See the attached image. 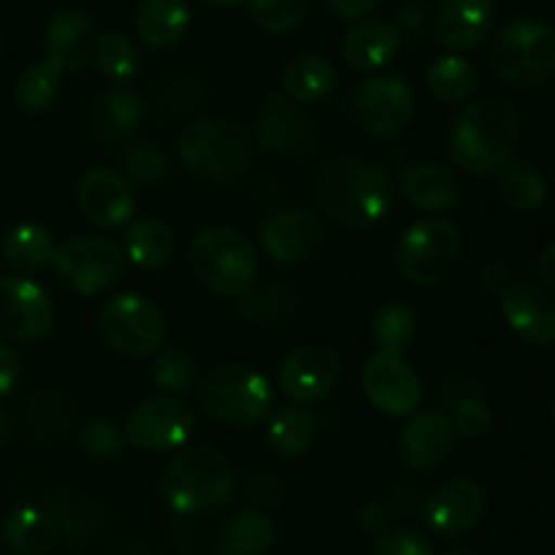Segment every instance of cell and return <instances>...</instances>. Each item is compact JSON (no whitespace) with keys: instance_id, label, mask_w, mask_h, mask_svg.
I'll return each mask as SVG.
<instances>
[{"instance_id":"cell-37","label":"cell","mask_w":555,"mask_h":555,"mask_svg":"<svg viewBox=\"0 0 555 555\" xmlns=\"http://www.w3.org/2000/svg\"><path fill=\"white\" fill-rule=\"evenodd\" d=\"M60 76L63 74L52 63H47V60L27 65L14 85V103L25 114L47 112L60 95V85H63Z\"/></svg>"},{"instance_id":"cell-24","label":"cell","mask_w":555,"mask_h":555,"mask_svg":"<svg viewBox=\"0 0 555 555\" xmlns=\"http://www.w3.org/2000/svg\"><path fill=\"white\" fill-rule=\"evenodd\" d=\"M401 27L390 20H363L341 41V57L356 70H379L401 52Z\"/></svg>"},{"instance_id":"cell-3","label":"cell","mask_w":555,"mask_h":555,"mask_svg":"<svg viewBox=\"0 0 555 555\" xmlns=\"http://www.w3.org/2000/svg\"><path fill=\"white\" fill-rule=\"evenodd\" d=\"M160 496L177 515H204L233 496V466L211 444H184L160 477Z\"/></svg>"},{"instance_id":"cell-20","label":"cell","mask_w":555,"mask_h":555,"mask_svg":"<svg viewBox=\"0 0 555 555\" xmlns=\"http://www.w3.org/2000/svg\"><path fill=\"white\" fill-rule=\"evenodd\" d=\"M260 244L274 263H307L323 247V225L304 209L276 211L260 228Z\"/></svg>"},{"instance_id":"cell-33","label":"cell","mask_w":555,"mask_h":555,"mask_svg":"<svg viewBox=\"0 0 555 555\" xmlns=\"http://www.w3.org/2000/svg\"><path fill=\"white\" fill-rule=\"evenodd\" d=\"M298 293L287 282H255L244 296H238L236 312L258 325H282L296 314Z\"/></svg>"},{"instance_id":"cell-25","label":"cell","mask_w":555,"mask_h":555,"mask_svg":"<svg viewBox=\"0 0 555 555\" xmlns=\"http://www.w3.org/2000/svg\"><path fill=\"white\" fill-rule=\"evenodd\" d=\"M146 117V103L133 87H112L92 101L90 128L98 141L119 144L141 128Z\"/></svg>"},{"instance_id":"cell-39","label":"cell","mask_w":555,"mask_h":555,"mask_svg":"<svg viewBox=\"0 0 555 555\" xmlns=\"http://www.w3.org/2000/svg\"><path fill=\"white\" fill-rule=\"evenodd\" d=\"M92 63L101 68L103 76H108L112 81H125L135 79L141 68V54L135 49V43L130 41L125 33L106 30L95 38V52H92Z\"/></svg>"},{"instance_id":"cell-55","label":"cell","mask_w":555,"mask_h":555,"mask_svg":"<svg viewBox=\"0 0 555 555\" xmlns=\"http://www.w3.org/2000/svg\"><path fill=\"white\" fill-rule=\"evenodd\" d=\"M0 47H3V33H0Z\"/></svg>"},{"instance_id":"cell-11","label":"cell","mask_w":555,"mask_h":555,"mask_svg":"<svg viewBox=\"0 0 555 555\" xmlns=\"http://www.w3.org/2000/svg\"><path fill=\"white\" fill-rule=\"evenodd\" d=\"M57 323V309L47 287L25 274H0V336L16 345L47 339Z\"/></svg>"},{"instance_id":"cell-45","label":"cell","mask_w":555,"mask_h":555,"mask_svg":"<svg viewBox=\"0 0 555 555\" xmlns=\"http://www.w3.org/2000/svg\"><path fill=\"white\" fill-rule=\"evenodd\" d=\"M372 555H437L431 542L412 529H390L377 540Z\"/></svg>"},{"instance_id":"cell-9","label":"cell","mask_w":555,"mask_h":555,"mask_svg":"<svg viewBox=\"0 0 555 555\" xmlns=\"http://www.w3.org/2000/svg\"><path fill=\"white\" fill-rule=\"evenodd\" d=\"M98 331L114 352L125 358L155 356L166 345V314L155 301L139 293H117L103 301Z\"/></svg>"},{"instance_id":"cell-51","label":"cell","mask_w":555,"mask_h":555,"mask_svg":"<svg viewBox=\"0 0 555 555\" xmlns=\"http://www.w3.org/2000/svg\"><path fill=\"white\" fill-rule=\"evenodd\" d=\"M11 439V421L5 417V412H0V448Z\"/></svg>"},{"instance_id":"cell-42","label":"cell","mask_w":555,"mask_h":555,"mask_svg":"<svg viewBox=\"0 0 555 555\" xmlns=\"http://www.w3.org/2000/svg\"><path fill=\"white\" fill-rule=\"evenodd\" d=\"M249 11L260 30L285 36L304 25L309 14V0H249Z\"/></svg>"},{"instance_id":"cell-6","label":"cell","mask_w":555,"mask_h":555,"mask_svg":"<svg viewBox=\"0 0 555 555\" xmlns=\"http://www.w3.org/2000/svg\"><path fill=\"white\" fill-rule=\"evenodd\" d=\"M182 166L193 177L228 182L242 177L253 160V139L247 128L225 117H204L190 122L177 141Z\"/></svg>"},{"instance_id":"cell-36","label":"cell","mask_w":555,"mask_h":555,"mask_svg":"<svg viewBox=\"0 0 555 555\" xmlns=\"http://www.w3.org/2000/svg\"><path fill=\"white\" fill-rule=\"evenodd\" d=\"M477 81H480L477 65L461 54H444L426 70L428 92L442 103L469 101L477 90Z\"/></svg>"},{"instance_id":"cell-19","label":"cell","mask_w":555,"mask_h":555,"mask_svg":"<svg viewBox=\"0 0 555 555\" xmlns=\"http://www.w3.org/2000/svg\"><path fill=\"white\" fill-rule=\"evenodd\" d=\"M255 133L260 144L276 155H307L318 144L312 119L280 92H271L263 101L255 119Z\"/></svg>"},{"instance_id":"cell-29","label":"cell","mask_w":555,"mask_h":555,"mask_svg":"<svg viewBox=\"0 0 555 555\" xmlns=\"http://www.w3.org/2000/svg\"><path fill=\"white\" fill-rule=\"evenodd\" d=\"M190 30V9L184 0H141L135 11V33L146 47L168 49Z\"/></svg>"},{"instance_id":"cell-28","label":"cell","mask_w":555,"mask_h":555,"mask_svg":"<svg viewBox=\"0 0 555 555\" xmlns=\"http://www.w3.org/2000/svg\"><path fill=\"white\" fill-rule=\"evenodd\" d=\"M3 258L16 274H36L52 266V255L57 249L52 233L41 222H16L5 231L3 244Z\"/></svg>"},{"instance_id":"cell-2","label":"cell","mask_w":555,"mask_h":555,"mask_svg":"<svg viewBox=\"0 0 555 555\" xmlns=\"http://www.w3.org/2000/svg\"><path fill=\"white\" fill-rule=\"evenodd\" d=\"M396 184L388 168L363 157H334L318 177V204L341 228H369L388 215Z\"/></svg>"},{"instance_id":"cell-18","label":"cell","mask_w":555,"mask_h":555,"mask_svg":"<svg viewBox=\"0 0 555 555\" xmlns=\"http://www.w3.org/2000/svg\"><path fill=\"white\" fill-rule=\"evenodd\" d=\"M502 318L518 339L534 347L555 345V296L537 282H513L502 293Z\"/></svg>"},{"instance_id":"cell-46","label":"cell","mask_w":555,"mask_h":555,"mask_svg":"<svg viewBox=\"0 0 555 555\" xmlns=\"http://www.w3.org/2000/svg\"><path fill=\"white\" fill-rule=\"evenodd\" d=\"M20 377H22L20 356H16L14 347L5 345V341L0 339V399L9 396L11 390L20 385Z\"/></svg>"},{"instance_id":"cell-27","label":"cell","mask_w":555,"mask_h":555,"mask_svg":"<svg viewBox=\"0 0 555 555\" xmlns=\"http://www.w3.org/2000/svg\"><path fill=\"white\" fill-rule=\"evenodd\" d=\"M3 540L16 555H47L60 540V526L47 509L16 507L3 520Z\"/></svg>"},{"instance_id":"cell-15","label":"cell","mask_w":555,"mask_h":555,"mask_svg":"<svg viewBox=\"0 0 555 555\" xmlns=\"http://www.w3.org/2000/svg\"><path fill=\"white\" fill-rule=\"evenodd\" d=\"M341 379V358L328 345H301L282 358L276 385L293 404H314L336 390Z\"/></svg>"},{"instance_id":"cell-30","label":"cell","mask_w":555,"mask_h":555,"mask_svg":"<svg viewBox=\"0 0 555 555\" xmlns=\"http://www.w3.org/2000/svg\"><path fill=\"white\" fill-rule=\"evenodd\" d=\"M276 542V526L260 509H242L222 526L217 555H266Z\"/></svg>"},{"instance_id":"cell-16","label":"cell","mask_w":555,"mask_h":555,"mask_svg":"<svg viewBox=\"0 0 555 555\" xmlns=\"http://www.w3.org/2000/svg\"><path fill=\"white\" fill-rule=\"evenodd\" d=\"M76 206L95 228L119 231L133 220L135 195L122 171L95 166L76 182Z\"/></svg>"},{"instance_id":"cell-35","label":"cell","mask_w":555,"mask_h":555,"mask_svg":"<svg viewBox=\"0 0 555 555\" xmlns=\"http://www.w3.org/2000/svg\"><path fill=\"white\" fill-rule=\"evenodd\" d=\"M122 253L141 269H163L173 255V233L155 217L130 222L122 238Z\"/></svg>"},{"instance_id":"cell-12","label":"cell","mask_w":555,"mask_h":555,"mask_svg":"<svg viewBox=\"0 0 555 555\" xmlns=\"http://www.w3.org/2000/svg\"><path fill=\"white\" fill-rule=\"evenodd\" d=\"M195 428V415L177 396H150L125 417V442L144 453L182 450Z\"/></svg>"},{"instance_id":"cell-34","label":"cell","mask_w":555,"mask_h":555,"mask_svg":"<svg viewBox=\"0 0 555 555\" xmlns=\"http://www.w3.org/2000/svg\"><path fill=\"white\" fill-rule=\"evenodd\" d=\"M269 437L271 450L282 459H301L309 453L318 437V423H314L312 412L304 410L298 404L280 406L269 421Z\"/></svg>"},{"instance_id":"cell-23","label":"cell","mask_w":555,"mask_h":555,"mask_svg":"<svg viewBox=\"0 0 555 555\" xmlns=\"http://www.w3.org/2000/svg\"><path fill=\"white\" fill-rule=\"evenodd\" d=\"M493 20H496V0H442L434 30L444 49L469 52L486 41Z\"/></svg>"},{"instance_id":"cell-43","label":"cell","mask_w":555,"mask_h":555,"mask_svg":"<svg viewBox=\"0 0 555 555\" xmlns=\"http://www.w3.org/2000/svg\"><path fill=\"white\" fill-rule=\"evenodd\" d=\"M79 444L95 461H114L125 453V434L106 417H92L79 431Z\"/></svg>"},{"instance_id":"cell-40","label":"cell","mask_w":555,"mask_h":555,"mask_svg":"<svg viewBox=\"0 0 555 555\" xmlns=\"http://www.w3.org/2000/svg\"><path fill=\"white\" fill-rule=\"evenodd\" d=\"M150 377L168 396L188 393L198 379V361L184 347H160L150 361Z\"/></svg>"},{"instance_id":"cell-53","label":"cell","mask_w":555,"mask_h":555,"mask_svg":"<svg viewBox=\"0 0 555 555\" xmlns=\"http://www.w3.org/2000/svg\"><path fill=\"white\" fill-rule=\"evenodd\" d=\"M448 555H477L475 551H466V547H459V551H450Z\"/></svg>"},{"instance_id":"cell-47","label":"cell","mask_w":555,"mask_h":555,"mask_svg":"<svg viewBox=\"0 0 555 555\" xmlns=\"http://www.w3.org/2000/svg\"><path fill=\"white\" fill-rule=\"evenodd\" d=\"M390 520H393L390 518V509L379 502H369L358 509V526L366 534L383 537L385 531H390Z\"/></svg>"},{"instance_id":"cell-50","label":"cell","mask_w":555,"mask_h":555,"mask_svg":"<svg viewBox=\"0 0 555 555\" xmlns=\"http://www.w3.org/2000/svg\"><path fill=\"white\" fill-rule=\"evenodd\" d=\"M537 274H540L542 287H547V291L555 293V238L540 253V260H537Z\"/></svg>"},{"instance_id":"cell-22","label":"cell","mask_w":555,"mask_h":555,"mask_svg":"<svg viewBox=\"0 0 555 555\" xmlns=\"http://www.w3.org/2000/svg\"><path fill=\"white\" fill-rule=\"evenodd\" d=\"M95 22L90 14L76 9L57 11L47 25V63H52L60 74H79L92 63L95 52Z\"/></svg>"},{"instance_id":"cell-1","label":"cell","mask_w":555,"mask_h":555,"mask_svg":"<svg viewBox=\"0 0 555 555\" xmlns=\"http://www.w3.org/2000/svg\"><path fill=\"white\" fill-rule=\"evenodd\" d=\"M524 135V117L513 101L488 95L459 112L448 130L450 160L472 177H496L509 160Z\"/></svg>"},{"instance_id":"cell-4","label":"cell","mask_w":555,"mask_h":555,"mask_svg":"<svg viewBox=\"0 0 555 555\" xmlns=\"http://www.w3.org/2000/svg\"><path fill=\"white\" fill-rule=\"evenodd\" d=\"M493 76L513 90H540L555 76V30L534 16L502 25L488 49Z\"/></svg>"},{"instance_id":"cell-52","label":"cell","mask_w":555,"mask_h":555,"mask_svg":"<svg viewBox=\"0 0 555 555\" xmlns=\"http://www.w3.org/2000/svg\"><path fill=\"white\" fill-rule=\"evenodd\" d=\"M204 3H211V5H238V3H244V0H204Z\"/></svg>"},{"instance_id":"cell-38","label":"cell","mask_w":555,"mask_h":555,"mask_svg":"<svg viewBox=\"0 0 555 555\" xmlns=\"http://www.w3.org/2000/svg\"><path fill=\"white\" fill-rule=\"evenodd\" d=\"M372 336L383 352H401L415 341L417 336V314L415 309L401 301H388L377 309L372 320Z\"/></svg>"},{"instance_id":"cell-17","label":"cell","mask_w":555,"mask_h":555,"mask_svg":"<svg viewBox=\"0 0 555 555\" xmlns=\"http://www.w3.org/2000/svg\"><path fill=\"white\" fill-rule=\"evenodd\" d=\"M488 496L475 480H448L428 496L423 518H426L428 529L442 540H459V537L469 534L480 526L486 518Z\"/></svg>"},{"instance_id":"cell-8","label":"cell","mask_w":555,"mask_h":555,"mask_svg":"<svg viewBox=\"0 0 555 555\" xmlns=\"http://www.w3.org/2000/svg\"><path fill=\"white\" fill-rule=\"evenodd\" d=\"M461 255L464 236L459 225L444 217H426L401 233L393 260L401 276H406L412 285H437L453 274Z\"/></svg>"},{"instance_id":"cell-26","label":"cell","mask_w":555,"mask_h":555,"mask_svg":"<svg viewBox=\"0 0 555 555\" xmlns=\"http://www.w3.org/2000/svg\"><path fill=\"white\" fill-rule=\"evenodd\" d=\"M401 195L423 211H450L459 206L461 179L442 163H415L399 182Z\"/></svg>"},{"instance_id":"cell-41","label":"cell","mask_w":555,"mask_h":555,"mask_svg":"<svg viewBox=\"0 0 555 555\" xmlns=\"http://www.w3.org/2000/svg\"><path fill=\"white\" fill-rule=\"evenodd\" d=\"M122 171L125 179H135L141 184H155L168 177L171 171V157L166 146L157 141H135L122 152Z\"/></svg>"},{"instance_id":"cell-21","label":"cell","mask_w":555,"mask_h":555,"mask_svg":"<svg viewBox=\"0 0 555 555\" xmlns=\"http://www.w3.org/2000/svg\"><path fill=\"white\" fill-rule=\"evenodd\" d=\"M455 431L450 415L442 410H417L406 417L399 434V459L410 469L426 472L442 464L455 448Z\"/></svg>"},{"instance_id":"cell-49","label":"cell","mask_w":555,"mask_h":555,"mask_svg":"<svg viewBox=\"0 0 555 555\" xmlns=\"http://www.w3.org/2000/svg\"><path fill=\"white\" fill-rule=\"evenodd\" d=\"M377 3L379 0H328V9L334 11V16H339V20L356 22L363 20Z\"/></svg>"},{"instance_id":"cell-48","label":"cell","mask_w":555,"mask_h":555,"mask_svg":"<svg viewBox=\"0 0 555 555\" xmlns=\"http://www.w3.org/2000/svg\"><path fill=\"white\" fill-rule=\"evenodd\" d=\"M480 282L488 293H499V296H502V293L513 285V276H509V269L504 260L493 258L480 266Z\"/></svg>"},{"instance_id":"cell-14","label":"cell","mask_w":555,"mask_h":555,"mask_svg":"<svg viewBox=\"0 0 555 555\" xmlns=\"http://www.w3.org/2000/svg\"><path fill=\"white\" fill-rule=\"evenodd\" d=\"M356 117L377 139L404 133L415 119V92L401 76L383 74L366 79L356 92Z\"/></svg>"},{"instance_id":"cell-31","label":"cell","mask_w":555,"mask_h":555,"mask_svg":"<svg viewBox=\"0 0 555 555\" xmlns=\"http://www.w3.org/2000/svg\"><path fill=\"white\" fill-rule=\"evenodd\" d=\"M282 87L293 103H318L336 87V68L323 54H298L282 70Z\"/></svg>"},{"instance_id":"cell-54","label":"cell","mask_w":555,"mask_h":555,"mask_svg":"<svg viewBox=\"0 0 555 555\" xmlns=\"http://www.w3.org/2000/svg\"><path fill=\"white\" fill-rule=\"evenodd\" d=\"M551 417H553V426H555V401H553V410H551Z\"/></svg>"},{"instance_id":"cell-7","label":"cell","mask_w":555,"mask_h":555,"mask_svg":"<svg viewBox=\"0 0 555 555\" xmlns=\"http://www.w3.org/2000/svg\"><path fill=\"white\" fill-rule=\"evenodd\" d=\"M274 404L271 385L247 363H222L198 385V406L206 417L231 428H249L263 421Z\"/></svg>"},{"instance_id":"cell-44","label":"cell","mask_w":555,"mask_h":555,"mask_svg":"<svg viewBox=\"0 0 555 555\" xmlns=\"http://www.w3.org/2000/svg\"><path fill=\"white\" fill-rule=\"evenodd\" d=\"M450 423H453L455 437L482 439L493 428V412L482 399H477V396H466V399H461L459 404H455L453 415H450Z\"/></svg>"},{"instance_id":"cell-5","label":"cell","mask_w":555,"mask_h":555,"mask_svg":"<svg viewBox=\"0 0 555 555\" xmlns=\"http://www.w3.org/2000/svg\"><path fill=\"white\" fill-rule=\"evenodd\" d=\"M190 269L217 296L238 298L258 282V249L228 225L201 228L190 242Z\"/></svg>"},{"instance_id":"cell-13","label":"cell","mask_w":555,"mask_h":555,"mask_svg":"<svg viewBox=\"0 0 555 555\" xmlns=\"http://www.w3.org/2000/svg\"><path fill=\"white\" fill-rule=\"evenodd\" d=\"M361 385L369 404L388 417H410L423 404V379L396 352H372L361 369Z\"/></svg>"},{"instance_id":"cell-32","label":"cell","mask_w":555,"mask_h":555,"mask_svg":"<svg viewBox=\"0 0 555 555\" xmlns=\"http://www.w3.org/2000/svg\"><path fill=\"white\" fill-rule=\"evenodd\" d=\"M496 190L499 198L515 211H540L551 193L545 173L529 160H509L496 173Z\"/></svg>"},{"instance_id":"cell-10","label":"cell","mask_w":555,"mask_h":555,"mask_svg":"<svg viewBox=\"0 0 555 555\" xmlns=\"http://www.w3.org/2000/svg\"><path fill=\"white\" fill-rule=\"evenodd\" d=\"M122 247L106 236H79L60 244L52 255V271L60 285L79 296H98L122 276Z\"/></svg>"}]
</instances>
